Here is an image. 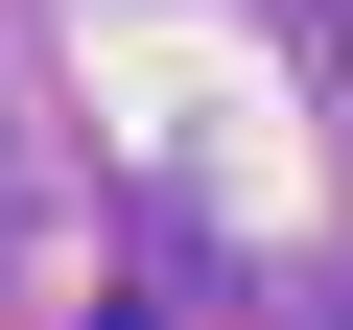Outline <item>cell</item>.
I'll return each instance as SVG.
<instances>
[{"label": "cell", "instance_id": "obj_1", "mask_svg": "<svg viewBox=\"0 0 353 330\" xmlns=\"http://www.w3.org/2000/svg\"><path fill=\"white\" fill-rule=\"evenodd\" d=\"M306 24H330V71H353V0H306Z\"/></svg>", "mask_w": 353, "mask_h": 330}]
</instances>
